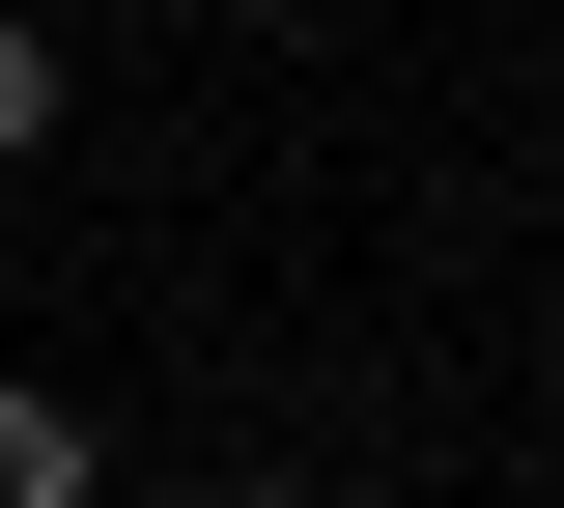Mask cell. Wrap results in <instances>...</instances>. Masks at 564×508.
<instances>
[{"label": "cell", "mask_w": 564, "mask_h": 508, "mask_svg": "<svg viewBox=\"0 0 564 508\" xmlns=\"http://www.w3.org/2000/svg\"><path fill=\"white\" fill-rule=\"evenodd\" d=\"M0 508H85V396H29V367H0Z\"/></svg>", "instance_id": "cell-1"}, {"label": "cell", "mask_w": 564, "mask_h": 508, "mask_svg": "<svg viewBox=\"0 0 564 508\" xmlns=\"http://www.w3.org/2000/svg\"><path fill=\"white\" fill-rule=\"evenodd\" d=\"M226 508H311V480H226Z\"/></svg>", "instance_id": "cell-3"}, {"label": "cell", "mask_w": 564, "mask_h": 508, "mask_svg": "<svg viewBox=\"0 0 564 508\" xmlns=\"http://www.w3.org/2000/svg\"><path fill=\"white\" fill-rule=\"evenodd\" d=\"M57 114H85V85H57V29H0V170L57 142Z\"/></svg>", "instance_id": "cell-2"}]
</instances>
